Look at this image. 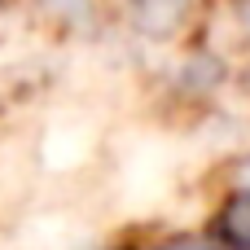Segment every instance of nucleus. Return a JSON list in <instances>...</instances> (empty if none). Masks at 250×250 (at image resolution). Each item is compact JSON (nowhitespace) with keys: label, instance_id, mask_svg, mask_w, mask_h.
Instances as JSON below:
<instances>
[{"label":"nucleus","instance_id":"1","mask_svg":"<svg viewBox=\"0 0 250 250\" xmlns=\"http://www.w3.org/2000/svg\"><path fill=\"white\" fill-rule=\"evenodd\" d=\"M211 237H215L224 250H250V189L233 193V198L215 211Z\"/></svg>","mask_w":250,"mask_h":250},{"label":"nucleus","instance_id":"2","mask_svg":"<svg viewBox=\"0 0 250 250\" xmlns=\"http://www.w3.org/2000/svg\"><path fill=\"white\" fill-rule=\"evenodd\" d=\"M154 250H224V246L215 237H207V233H189V237H171V242H163Z\"/></svg>","mask_w":250,"mask_h":250}]
</instances>
